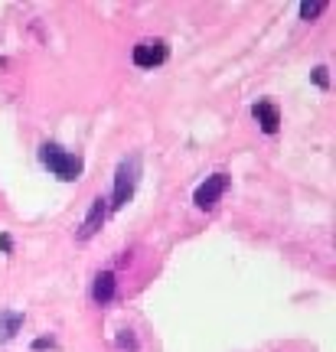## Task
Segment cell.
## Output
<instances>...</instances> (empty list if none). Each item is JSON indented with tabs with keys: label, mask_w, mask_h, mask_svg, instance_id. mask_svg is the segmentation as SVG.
I'll list each match as a JSON object with an SVG mask.
<instances>
[{
	"label": "cell",
	"mask_w": 336,
	"mask_h": 352,
	"mask_svg": "<svg viewBox=\"0 0 336 352\" xmlns=\"http://www.w3.org/2000/svg\"><path fill=\"white\" fill-rule=\"evenodd\" d=\"M92 297H95V303H108L114 297V274H112V271H101V274L95 277Z\"/></svg>",
	"instance_id": "7"
},
{
	"label": "cell",
	"mask_w": 336,
	"mask_h": 352,
	"mask_svg": "<svg viewBox=\"0 0 336 352\" xmlns=\"http://www.w3.org/2000/svg\"><path fill=\"white\" fill-rule=\"evenodd\" d=\"M163 59H167V43L163 39H144V43L134 46V65H140V69H154Z\"/></svg>",
	"instance_id": "3"
},
{
	"label": "cell",
	"mask_w": 336,
	"mask_h": 352,
	"mask_svg": "<svg viewBox=\"0 0 336 352\" xmlns=\"http://www.w3.org/2000/svg\"><path fill=\"white\" fill-rule=\"evenodd\" d=\"M20 323H23V316L20 314H3L0 316V340H10L13 333L20 329Z\"/></svg>",
	"instance_id": "8"
},
{
	"label": "cell",
	"mask_w": 336,
	"mask_h": 352,
	"mask_svg": "<svg viewBox=\"0 0 336 352\" xmlns=\"http://www.w3.org/2000/svg\"><path fill=\"white\" fill-rule=\"evenodd\" d=\"M137 179H140V157H127V160H121V166H118V176H114V202L112 206H125L131 196H134V186Z\"/></svg>",
	"instance_id": "1"
},
{
	"label": "cell",
	"mask_w": 336,
	"mask_h": 352,
	"mask_svg": "<svg viewBox=\"0 0 336 352\" xmlns=\"http://www.w3.org/2000/svg\"><path fill=\"white\" fill-rule=\"evenodd\" d=\"M255 118H258V124H262L264 134H274L277 124H281V114L274 108L271 101H262V104H255Z\"/></svg>",
	"instance_id": "6"
},
{
	"label": "cell",
	"mask_w": 336,
	"mask_h": 352,
	"mask_svg": "<svg viewBox=\"0 0 336 352\" xmlns=\"http://www.w3.org/2000/svg\"><path fill=\"white\" fill-rule=\"evenodd\" d=\"M105 215H108V199H105V196H95V199H92V209H88V215H85V222L78 228V239H92V235L105 226Z\"/></svg>",
	"instance_id": "5"
},
{
	"label": "cell",
	"mask_w": 336,
	"mask_h": 352,
	"mask_svg": "<svg viewBox=\"0 0 336 352\" xmlns=\"http://www.w3.org/2000/svg\"><path fill=\"white\" fill-rule=\"evenodd\" d=\"M118 346H121V349H134V336H131V329H125V333L118 336Z\"/></svg>",
	"instance_id": "11"
},
{
	"label": "cell",
	"mask_w": 336,
	"mask_h": 352,
	"mask_svg": "<svg viewBox=\"0 0 336 352\" xmlns=\"http://www.w3.org/2000/svg\"><path fill=\"white\" fill-rule=\"evenodd\" d=\"M326 0H304L300 3V20H317L320 13H324Z\"/></svg>",
	"instance_id": "9"
},
{
	"label": "cell",
	"mask_w": 336,
	"mask_h": 352,
	"mask_svg": "<svg viewBox=\"0 0 336 352\" xmlns=\"http://www.w3.org/2000/svg\"><path fill=\"white\" fill-rule=\"evenodd\" d=\"M225 186H229V176H225V173L209 176V179H206V183H202V186L196 189V196H193V202H196L200 209H212L216 202L222 199Z\"/></svg>",
	"instance_id": "4"
},
{
	"label": "cell",
	"mask_w": 336,
	"mask_h": 352,
	"mask_svg": "<svg viewBox=\"0 0 336 352\" xmlns=\"http://www.w3.org/2000/svg\"><path fill=\"white\" fill-rule=\"evenodd\" d=\"M39 157H43V164L50 166L59 179H78V173H82V160L72 157V153L59 151V147H52V144H46V147L39 151Z\"/></svg>",
	"instance_id": "2"
},
{
	"label": "cell",
	"mask_w": 336,
	"mask_h": 352,
	"mask_svg": "<svg viewBox=\"0 0 336 352\" xmlns=\"http://www.w3.org/2000/svg\"><path fill=\"white\" fill-rule=\"evenodd\" d=\"M313 82H317L320 88H330V78H326V69H324V65H317V69H313Z\"/></svg>",
	"instance_id": "10"
}]
</instances>
